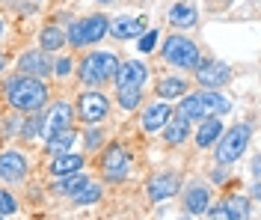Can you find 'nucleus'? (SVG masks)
I'll use <instances>...</instances> for the list:
<instances>
[{
	"instance_id": "4468645a",
	"label": "nucleus",
	"mask_w": 261,
	"mask_h": 220,
	"mask_svg": "<svg viewBox=\"0 0 261 220\" xmlns=\"http://www.w3.org/2000/svg\"><path fill=\"white\" fill-rule=\"evenodd\" d=\"M107 33H113L116 39H137V36L146 33V18H116V21H110L107 24Z\"/></svg>"
},
{
	"instance_id": "7ed1b4c3",
	"label": "nucleus",
	"mask_w": 261,
	"mask_h": 220,
	"mask_svg": "<svg viewBox=\"0 0 261 220\" xmlns=\"http://www.w3.org/2000/svg\"><path fill=\"white\" fill-rule=\"evenodd\" d=\"M249 134H252L249 125H234L226 134H220V140H217V164L238 161L246 152V146H249Z\"/></svg>"
},
{
	"instance_id": "b1692460",
	"label": "nucleus",
	"mask_w": 261,
	"mask_h": 220,
	"mask_svg": "<svg viewBox=\"0 0 261 220\" xmlns=\"http://www.w3.org/2000/svg\"><path fill=\"white\" fill-rule=\"evenodd\" d=\"M223 208L231 214V220H249V200H246V197H241V193L228 197L226 203H223Z\"/></svg>"
},
{
	"instance_id": "423d86ee",
	"label": "nucleus",
	"mask_w": 261,
	"mask_h": 220,
	"mask_svg": "<svg viewBox=\"0 0 261 220\" xmlns=\"http://www.w3.org/2000/svg\"><path fill=\"white\" fill-rule=\"evenodd\" d=\"M77 110H81V119L86 122V125H95V122H101V119H107L110 102H107V95H104L101 89H89V92L81 95Z\"/></svg>"
},
{
	"instance_id": "f257e3e1",
	"label": "nucleus",
	"mask_w": 261,
	"mask_h": 220,
	"mask_svg": "<svg viewBox=\"0 0 261 220\" xmlns=\"http://www.w3.org/2000/svg\"><path fill=\"white\" fill-rule=\"evenodd\" d=\"M6 102L12 104L21 113H33L39 107H45L48 102V86L42 84L39 78H27V75H18L6 84Z\"/></svg>"
},
{
	"instance_id": "f8f14e48",
	"label": "nucleus",
	"mask_w": 261,
	"mask_h": 220,
	"mask_svg": "<svg viewBox=\"0 0 261 220\" xmlns=\"http://www.w3.org/2000/svg\"><path fill=\"white\" fill-rule=\"evenodd\" d=\"M27 176V161L21 152H0V179L3 182H21Z\"/></svg>"
},
{
	"instance_id": "cd10ccee",
	"label": "nucleus",
	"mask_w": 261,
	"mask_h": 220,
	"mask_svg": "<svg viewBox=\"0 0 261 220\" xmlns=\"http://www.w3.org/2000/svg\"><path fill=\"white\" fill-rule=\"evenodd\" d=\"M98 197H101V187H98V185H89V182H86V185L81 187V193H77L74 200H77V203H92V200H98Z\"/></svg>"
},
{
	"instance_id": "bb28decb",
	"label": "nucleus",
	"mask_w": 261,
	"mask_h": 220,
	"mask_svg": "<svg viewBox=\"0 0 261 220\" xmlns=\"http://www.w3.org/2000/svg\"><path fill=\"white\" fill-rule=\"evenodd\" d=\"M39 42H42V48H45V51H57V48H63L65 36H63L60 27H45L42 36H39Z\"/></svg>"
},
{
	"instance_id": "9d476101",
	"label": "nucleus",
	"mask_w": 261,
	"mask_h": 220,
	"mask_svg": "<svg viewBox=\"0 0 261 220\" xmlns=\"http://www.w3.org/2000/svg\"><path fill=\"white\" fill-rule=\"evenodd\" d=\"M18 71L27 78H48L50 75V57L45 51H27L18 60Z\"/></svg>"
},
{
	"instance_id": "6e6552de",
	"label": "nucleus",
	"mask_w": 261,
	"mask_h": 220,
	"mask_svg": "<svg viewBox=\"0 0 261 220\" xmlns=\"http://www.w3.org/2000/svg\"><path fill=\"white\" fill-rule=\"evenodd\" d=\"M116 89H143L148 78V68L140 63V60H128V63H122V66L116 68Z\"/></svg>"
},
{
	"instance_id": "2f4dec72",
	"label": "nucleus",
	"mask_w": 261,
	"mask_h": 220,
	"mask_svg": "<svg viewBox=\"0 0 261 220\" xmlns=\"http://www.w3.org/2000/svg\"><path fill=\"white\" fill-rule=\"evenodd\" d=\"M208 220H231V214H228L223 205H217V208H211V211H208Z\"/></svg>"
},
{
	"instance_id": "c756f323",
	"label": "nucleus",
	"mask_w": 261,
	"mask_h": 220,
	"mask_svg": "<svg viewBox=\"0 0 261 220\" xmlns=\"http://www.w3.org/2000/svg\"><path fill=\"white\" fill-rule=\"evenodd\" d=\"M154 42H158V33H154V30L143 33V36H140V51H143V54L154 51Z\"/></svg>"
},
{
	"instance_id": "39448f33",
	"label": "nucleus",
	"mask_w": 261,
	"mask_h": 220,
	"mask_svg": "<svg viewBox=\"0 0 261 220\" xmlns=\"http://www.w3.org/2000/svg\"><path fill=\"white\" fill-rule=\"evenodd\" d=\"M107 18L104 15H89L83 18V21H74L71 27H68V42L74 45V48H83V45H95L98 39H104L107 36Z\"/></svg>"
},
{
	"instance_id": "4be33fe9",
	"label": "nucleus",
	"mask_w": 261,
	"mask_h": 220,
	"mask_svg": "<svg viewBox=\"0 0 261 220\" xmlns=\"http://www.w3.org/2000/svg\"><path fill=\"white\" fill-rule=\"evenodd\" d=\"M202 102H205V107H208V113H211V116H223V113L231 110V102H228L226 95H220L217 89L202 92Z\"/></svg>"
},
{
	"instance_id": "5701e85b",
	"label": "nucleus",
	"mask_w": 261,
	"mask_h": 220,
	"mask_svg": "<svg viewBox=\"0 0 261 220\" xmlns=\"http://www.w3.org/2000/svg\"><path fill=\"white\" fill-rule=\"evenodd\" d=\"M77 140V134L71 131V128H65V131H57V134L48 137V152L54 155H63V152H71V143Z\"/></svg>"
},
{
	"instance_id": "6ab92c4d",
	"label": "nucleus",
	"mask_w": 261,
	"mask_h": 220,
	"mask_svg": "<svg viewBox=\"0 0 261 220\" xmlns=\"http://www.w3.org/2000/svg\"><path fill=\"white\" fill-rule=\"evenodd\" d=\"M187 134H190V122H184L181 116H169V119H166V125H163V140H166L169 146L184 143Z\"/></svg>"
},
{
	"instance_id": "2eb2a0df",
	"label": "nucleus",
	"mask_w": 261,
	"mask_h": 220,
	"mask_svg": "<svg viewBox=\"0 0 261 220\" xmlns=\"http://www.w3.org/2000/svg\"><path fill=\"white\" fill-rule=\"evenodd\" d=\"M178 116L184 119V122H196V119H208L211 116L208 107H205V102H202V92H193V95H184V99H181Z\"/></svg>"
},
{
	"instance_id": "aec40b11",
	"label": "nucleus",
	"mask_w": 261,
	"mask_h": 220,
	"mask_svg": "<svg viewBox=\"0 0 261 220\" xmlns=\"http://www.w3.org/2000/svg\"><path fill=\"white\" fill-rule=\"evenodd\" d=\"M169 21H172L175 27H193L196 21H199V12H196L193 3L181 0V3H175V6L169 9Z\"/></svg>"
},
{
	"instance_id": "c9c22d12",
	"label": "nucleus",
	"mask_w": 261,
	"mask_h": 220,
	"mask_svg": "<svg viewBox=\"0 0 261 220\" xmlns=\"http://www.w3.org/2000/svg\"><path fill=\"white\" fill-rule=\"evenodd\" d=\"M3 66H6V57H3V54H0V71H3Z\"/></svg>"
},
{
	"instance_id": "c85d7f7f",
	"label": "nucleus",
	"mask_w": 261,
	"mask_h": 220,
	"mask_svg": "<svg viewBox=\"0 0 261 220\" xmlns=\"http://www.w3.org/2000/svg\"><path fill=\"white\" fill-rule=\"evenodd\" d=\"M15 200H12V193L9 190H0V214L6 217V214H15Z\"/></svg>"
},
{
	"instance_id": "0eeeda50",
	"label": "nucleus",
	"mask_w": 261,
	"mask_h": 220,
	"mask_svg": "<svg viewBox=\"0 0 261 220\" xmlns=\"http://www.w3.org/2000/svg\"><path fill=\"white\" fill-rule=\"evenodd\" d=\"M68 125H71V104H65V102L50 104V110L39 119V131L45 134V140L50 134H57V131H65Z\"/></svg>"
},
{
	"instance_id": "20e7f679",
	"label": "nucleus",
	"mask_w": 261,
	"mask_h": 220,
	"mask_svg": "<svg viewBox=\"0 0 261 220\" xmlns=\"http://www.w3.org/2000/svg\"><path fill=\"white\" fill-rule=\"evenodd\" d=\"M163 60L172 63V66H178V68H196L202 63L196 42L187 39V36H169V39L163 42Z\"/></svg>"
},
{
	"instance_id": "4c0bfd02",
	"label": "nucleus",
	"mask_w": 261,
	"mask_h": 220,
	"mask_svg": "<svg viewBox=\"0 0 261 220\" xmlns=\"http://www.w3.org/2000/svg\"><path fill=\"white\" fill-rule=\"evenodd\" d=\"M98 3H116V0H98Z\"/></svg>"
},
{
	"instance_id": "7c9ffc66",
	"label": "nucleus",
	"mask_w": 261,
	"mask_h": 220,
	"mask_svg": "<svg viewBox=\"0 0 261 220\" xmlns=\"http://www.w3.org/2000/svg\"><path fill=\"white\" fill-rule=\"evenodd\" d=\"M101 143H104V134L95 131V128H89V131H86V149H98Z\"/></svg>"
},
{
	"instance_id": "393cba45",
	"label": "nucleus",
	"mask_w": 261,
	"mask_h": 220,
	"mask_svg": "<svg viewBox=\"0 0 261 220\" xmlns=\"http://www.w3.org/2000/svg\"><path fill=\"white\" fill-rule=\"evenodd\" d=\"M184 92H187V84L181 78H163V81H158V95L161 99H178Z\"/></svg>"
},
{
	"instance_id": "f3484780",
	"label": "nucleus",
	"mask_w": 261,
	"mask_h": 220,
	"mask_svg": "<svg viewBox=\"0 0 261 220\" xmlns=\"http://www.w3.org/2000/svg\"><path fill=\"white\" fill-rule=\"evenodd\" d=\"M83 167V158L81 155H74V152H63V155H57L54 158V164H50V176H71V173H81Z\"/></svg>"
},
{
	"instance_id": "f704fd0d",
	"label": "nucleus",
	"mask_w": 261,
	"mask_h": 220,
	"mask_svg": "<svg viewBox=\"0 0 261 220\" xmlns=\"http://www.w3.org/2000/svg\"><path fill=\"white\" fill-rule=\"evenodd\" d=\"M6 33V24H3V18H0V36Z\"/></svg>"
},
{
	"instance_id": "e433bc0d",
	"label": "nucleus",
	"mask_w": 261,
	"mask_h": 220,
	"mask_svg": "<svg viewBox=\"0 0 261 220\" xmlns=\"http://www.w3.org/2000/svg\"><path fill=\"white\" fill-rule=\"evenodd\" d=\"M175 220H196V217H193V214H190V217H175Z\"/></svg>"
},
{
	"instance_id": "72a5a7b5",
	"label": "nucleus",
	"mask_w": 261,
	"mask_h": 220,
	"mask_svg": "<svg viewBox=\"0 0 261 220\" xmlns=\"http://www.w3.org/2000/svg\"><path fill=\"white\" fill-rule=\"evenodd\" d=\"M211 176H214V182H223V179H226V173H223V169H214Z\"/></svg>"
},
{
	"instance_id": "a878e982",
	"label": "nucleus",
	"mask_w": 261,
	"mask_h": 220,
	"mask_svg": "<svg viewBox=\"0 0 261 220\" xmlns=\"http://www.w3.org/2000/svg\"><path fill=\"white\" fill-rule=\"evenodd\" d=\"M83 185H86V176H83V173H71V176H63V182L54 187V190H60V193H68V197H77Z\"/></svg>"
},
{
	"instance_id": "473e14b6",
	"label": "nucleus",
	"mask_w": 261,
	"mask_h": 220,
	"mask_svg": "<svg viewBox=\"0 0 261 220\" xmlns=\"http://www.w3.org/2000/svg\"><path fill=\"white\" fill-rule=\"evenodd\" d=\"M71 71V60H57V75H68Z\"/></svg>"
},
{
	"instance_id": "f03ea898",
	"label": "nucleus",
	"mask_w": 261,
	"mask_h": 220,
	"mask_svg": "<svg viewBox=\"0 0 261 220\" xmlns=\"http://www.w3.org/2000/svg\"><path fill=\"white\" fill-rule=\"evenodd\" d=\"M119 68V60L113 54L101 51V54H89L86 60L81 63V81L89 86H101L104 81H110Z\"/></svg>"
},
{
	"instance_id": "9b49d317",
	"label": "nucleus",
	"mask_w": 261,
	"mask_h": 220,
	"mask_svg": "<svg viewBox=\"0 0 261 220\" xmlns=\"http://www.w3.org/2000/svg\"><path fill=\"white\" fill-rule=\"evenodd\" d=\"M228 78H231V71H228L226 63H199L196 66V81L202 86H208V89L223 86Z\"/></svg>"
},
{
	"instance_id": "ddd939ff",
	"label": "nucleus",
	"mask_w": 261,
	"mask_h": 220,
	"mask_svg": "<svg viewBox=\"0 0 261 220\" xmlns=\"http://www.w3.org/2000/svg\"><path fill=\"white\" fill-rule=\"evenodd\" d=\"M181 187V179L175 173H161V176H154L151 182H148V200H154V203H161L166 197H172V193H178Z\"/></svg>"
},
{
	"instance_id": "412c9836",
	"label": "nucleus",
	"mask_w": 261,
	"mask_h": 220,
	"mask_svg": "<svg viewBox=\"0 0 261 220\" xmlns=\"http://www.w3.org/2000/svg\"><path fill=\"white\" fill-rule=\"evenodd\" d=\"M184 208H187L190 214H205V211H208V190L202 185L190 187V190L184 193Z\"/></svg>"
},
{
	"instance_id": "dca6fc26",
	"label": "nucleus",
	"mask_w": 261,
	"mask_h": 220,
	"mask_svg": "<svg viewBox=\"0 0 261 220\" xmlns=\"http://www.w3.org/2000/svg\"><path fill=\"white\" fill-rule=\"evenodd\" d=\"M220 134H223V122L217 116H208L199 125V131H196V146L199 149H208V146H214L220 140Z\"/></svg>"
},
{
	"instance_id": "58836bf2",
	"label": "nucleus",
	"mask_w": 261,
	"mask_h": 220,
	"mask_svg": "<svg viewBox=\"0 0 261 220\" xmlns=\"http://www.w3.org/2000/svg\"><path fill=\"white\" fill-rule=\"evenodd\" d=\"M0 220H6V217H3V214H0Z\"/></svg>"
},
{
	"instance_id": "1a4fd4ad",
	"label": "nucleus",
	"mask_w": 261,
	"mask_h": 220,
	"mask_svg": "<svg viewBox=\"0 0 261 220\" xmlns=\"http://www.w3.org/2000/svg\"><path fill=\"white\" fill-rule=\"evenodd\" d=\"M101 167H104V173H107V179L119 182V179H125V176L130 173V152L122 149V146H110V149L104 152Z\"/></svg>"
},
{
	"instance_id": "a211bd4d",
	"label": "nucleus",
	"mask_w": 261,
	"mask_h": 220,
	"mask_svg": "<svg viewBox=\"0 0 261 220\" xmlns=\"http://www.w3.org/2000/svg\"><path fill=\"white\" fill-rule=\"evenodd\" d=\"M172 116V107L169 104H151V107H146V113H143V128L146 131H158V128H163L166 125V119Z\"/></svg>"
}]
</instances>
